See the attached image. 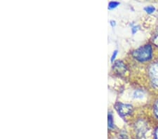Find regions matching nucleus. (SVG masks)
I'll use <instances>...</instances> for the list:
<instances>
[{
    "instance_id": "13",
    "label": "nucleus",
    "mask_w": 158,
    "mask_h": 139,
    "mask_svg": "<svg viewBox=\"0 0 158 139\" xmlns=\"http://www.w3.org/2000/svg\"><path fill=\"white\" fill-rule=\"evenodd\" d=\"M136 31H137V27H136V26H135V27H133V28H132V33L134 34L135 32H136Z\"/></svg>"
},
{
    "instance_id": "12",
    "label": "nucleus",
    "mask_w": 158,
    "mask_h": 139,
    "mask_svg": "<svg viewBox=\"0 0 158 139\" xmlns=\"http://www.w3.org/2000/svg\"><path fill=\"white\" fill-rule=\"evenodd\" d=\"M155 139H158V127L155 131Z\"/></svg>"
},
{
    "instance_id": "10",
    "label": "nucleus",
    "mask_w": 158,
    "mask_h": 139,
    "mask_svg": "<svg viewBox=\"0 0 158 139\" xmlns=\"http://www.w3.org/2000/svg\"><path fill=\"white\" fill-rule=\"evenodd\" d=\"M117 54V50L114 51L113 54V55H112V57H111V61H112V62H113L114 60H115V59Z\"/></svg>"
},
{
    "instance_id": "3",
    "label": "nucleus",
    "mask_w": 158,
    "mask_h": 139,
    "mask_svg": "<svg viewBox=\"0 0 158 139\" xmlns=\"http://www.w3.org/2000/svg\"><path fill=\"white\" fill-rule=\"evenodd\" d=\"M115 108L119 113V115L122 117H125L130 115L133 111V107L131 105L124 104V103H118L115 105Z\"/></svg>"
},
{
    "instance_id": "5",
    "label": "nucleus",
    "mask_w": 158,
    "mask_h": 139,
    "mask_svg": "<svg viewBox=\"0 0 158 139\" xmlns=\"http://www.w3.org/2000/svg\"><path fill=\"white\" fill-rule=\"evenodd\" d=\"M107 123H108V128L110 129H113L115 126H114L113 115H112L111 113H108V115H107Z\"/></svg>"
},
{
    "instance_id": "4",
    "label": "nucleus",
    "mask_w": 158,
    "mask_h": 139,
    "mask_svg": "<svg viewBox=\"0 0 158 139\" xmlns=\"http://www.w3.org/2000/svg\"><path fill=\"white\" fill-rule=\"evenodd\" d=\"M115 69L117 70L119 73H123L126 70L125 65L121 61H117L115 64Z\"/></svg>"
},
{
    "instance_id": "9",
    "label": "nucleus",
    "mask_w": 158,
    "mask_h": 139,
    "mask_svg": "<svg viewBox=\"0 0 158 139\" xmlns=\"http://www.w3.org/2000/svg\"><path fill=\"white\" fill-rule=\"evenodd\" d=\"M143 96V93L141 91H136L134 92L135 98H142Z\"/></svg>"
},
{
    "instance_id": "14",
    "label": "nucleus",
    "mask_w": 158,
    "mask_h": 139,
    "mask_svg": "<svg viewBox=\"0 0 158 139\" xmlns=\"http://www.w3.org/2000/svg\"><path fill=\"white\" fill-rule=\"evenodd\" d=\"M110 24H111V25H112V26H115V21H113V20H111L110 21Z\"/></svg>"
},
{
    "instance_id": "1",
    "label": "nucleus",
    "mask_w": 158,
    "mask_h": 139,
    "mask_svg": "<svg viewBox=\"0 0 158 139\" xmlns=\"http://www.w3.org/2000/svg\"><path fill=\"white\" fill-rule=\"evenodd\" d=\"M153 56V48L150 44L141 46L133 52V56L140 62H145L150 60Z\"/></svg>"
},
{
    "instance_id": "11",
    "label": "nucleus",
    "mask_w": 158,
    "mask_h": 139,
    "mask_svg": "<svg viewBox=\"0 0 158 139\" xmlns=\"http://www.w3.org/2000/svg\"><path fill=\"white\" fill-rule=\"evenodd\" d=\"M153 42L154 44H155L156 46H158V35L156 36V37H155V38H154Z\"/></svg>"
},
{
    "instance_id": "2",
    "label": "nucleus",
    "mask_w": 158,
    "mask_h": 139,
    "mask_svg": "<svg viewBox=\"0 0 158 139\" xmlns=\"http://www.w3.org/2000/svg\"><path fill=\"white\" fill-rule=\"evenodd\" d=\"M149 74L152 84L154 87L158 88V62H155L151 65L149 69Z\"/></svg>"
},
{
    "instance_id": "7",
    "label": "nucleus",
    "mask_w": 158,
    "mask_h": 139,
    "mask_svg": "<svg viewBox=\"0 0 158 139\" xmlns=\"http://www.w3.org/2000/svg\"><path fill=\"white\" fill-rule=\"evenodd\" d=\"M119 2H110L108 4V8H110V9H112V8H114L117 7V6L119 5Z\"/></svg>"
},
{
    "instance_id": "6",
    "label": "nucleus",
    "mask_w": 158,
    "mask_h": 139,
    "mask_svg": "<svg viewBox=\"0 0 158 139\" xmlns=\"http://www.w3.org/2000/svg\"><path fill=\"white\" fill-rule=\"evenodd\" d=\"M144 10L147 13H148V14H152V13H153L155 11V8L154 7V6H146V7H145Z\"/></svg>"
},
{
    "instance_id": "8",
    "label": "nucleus",
    "mask_w": 158,
    "mask_h": 139,
    "mask_svg": "<svg viewBox=\"0 0 158 139\" xmlns=\"http://www.w3.org/2000/svg\"><path fill=\"white\" fill-rule=\"evenodd\" d=\"M154 113L157 118H158V100L156 101L155 105H154Z\"/></svg>"
}]
</instances>
